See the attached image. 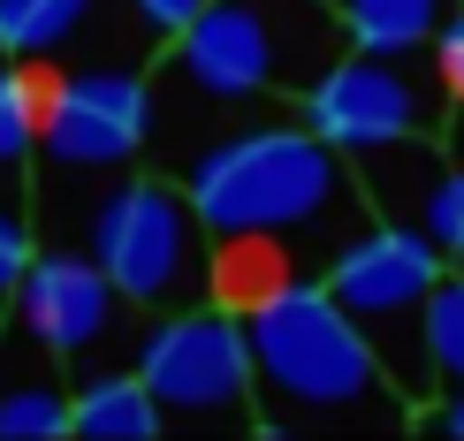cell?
<instances>
[{"instance_id":"obj_1","label":"cell","mask_w":464,"mask_h":441,"mask_svg":"<svg viewBox=\"0 0 464 441\" xmlns=\"http://www.w3.org/2000/svg\"><path fill=\"white\" fill-rule=\"evenodd\" d=\"M251 342V427L259 434H327V427H403L411 396L381 373L373 342L351 328L320 274L244 304Z\"/></svg>"},{"instance_id":"obj_17","label":"cell","mask_w":464,"mask_h":441,"mask_svg":"<svg viewBox=\"0 0 464 441\" xmlns=\"http://www.w3.org/2000/svg\"><path fill=\"white\" fill-rule=\"evenodd\" d=\"M31 206H24V168H0V320L15 304V282L31 266Z\"/></svg>"},{"instance_id":"obj_4","label":"cell","mask_w":464,"mask_h":441,"mask_svg":"<svg viewBox=\"0 0 464 441\" xmlns=\"http://www.w3.org/2000/svg\"><path fill=\"white\" fill-rule=\"evenodd\" d=\"M441 266H450V259H441V244L427 236V228H403V221L358 228V236L320 266L327 297L351 312V328L373 342L381 373H389L403 396H427V388H434L419 312H427V290H434Z\"/></svg>"},{"instance_id":"obj_7","label":"cell","mask_w":464,"mask_h":441,"mask_svg":"<svg viewBox=\"0 0 464 441\" xmlns=\"http://www.w3.org/2000/svg\"><path fill=\"white\" fill-rule=\"evenodd\" d=\"M450 84L434 69H411L403 53H358L343 46L313 84L297 91V122L327 138L335 152H373L389 138H419V129H441L450 114Z\"/></svg>"},{"instance_id":"obj_11","label":"cell","mask_w":464,"mask_h":441,"mask_svg":"<svg viewBox=\"0 0 464 441\" xmlns=\"http://www.w3.org/2000/svg\"><path fill=\"white\" fill-rule=\"evenodd\" d=\"M351 176L365 190V206H373V221L427 228V206H434L441 176H450V160H441V145L419 129V138H389L373 152H351Z\"/></svg>"},{"instance_id":"obj_21","label":"cell","mask_w":464,"mask_h":441,"mask_svg":"<svg viewBox=\"0 0 464 441\" xmlns=\"http://www.w3.org/2000/svg\"><path fill=\"white\" fill-rule=\"evenodd\" d=\"M427 427H441V434H457V441H464V388H450V396H441V404L427 411Z\"/></svg>"},{"instance_id":"obj_9","label":"cell","mask_w":464,"mask_h":441,"mask_svg":"<svg viewBox=\"0 0 464 441\" xmlns=\"http://www.w3.org/2000/svg\"><path fill=\"white\" fill-rule=\"evenodd\" d=\"M24 328H38L69 366H92L100 350L122 342V312L130 297L107 282V266L92 252H31L24 282H15V304H8Z\"/></svg>"},{"instance_id":"obj_13","label":"cell","mask_w":464,"mask_h":441,"mask_svg":"<svg viewBox=\"0 0 464 441\" xmlns=\"http://www.w3.org/2000/svg\"><path fill=\"white\" fill-rule=\"evenodd\" d=\"M450 8L457 0H335L343 38H351L358 53H419V46H434V31H441Z\"/></svg>"},{"instance_id":"obj_19","label":"cell","mask_w":464,"mask_h":441,"mask_svg":"<svg viewBox=\"0 0 464 441\" xmlns=\"http://www.w3.org/2000/svg\"><path fill=\"white\" fill-rule=\"evenodd\" d=\"M434 76L450 84V100H464V0L441 15V31H434Z\"/></svg>"},{"instance_id":"obj_10","label":"cell","mask_w":464,"mask_h":441,"mask_svg":"<svg viewBox=\"0 0 464 441\" xmlns=\"http://www.w3.org/2000/svg\"><path fill=\"white\" fill-rule=\"evenodd\" d=\"M46 434H69V358L8 312L0 320V441Z\"/></svg>"},{"instance_id":"obj_15","label":"cell","mask_w":464,"mask_h":441,"mask_svg":"<svg viewBox=\"0 0 464 441\" xmlns=\"http://www.w3.org/2000/svg\"><path fill=\"white\" fill-rule=\"evenodd\" d=\"M419 335H427V373L464 388V266H441L427 312H419Z\"/></svg>"},{"instance_id":"obj_3","label":"cell","mask_w":464,"mask_h":441,"mask_svg":"<svg viewBox=\"0 0 464 441\" xmlns=\"http://www.w3.org/2000/svg\"><path fill=\"white\" fill-rule=\"evenodd\" d=\"M343 46L351 38H343L335 0H206L168 38V76L221 107L266 100V91L297 100Z\"/></svg>"},{"instance_id":"obj_18","label":"cell","mask_w":464,"mask_h":441,"mask_svg":"<svg viewBox=\"0 0 464 441\" xmlns=\"http://www.w3.org/2000/svg\"><path fill=\"white\" fill-rule=\"evenodd\" d=\"M427 236L441 244L450 266H464V100H457V122H450V176H441L434 206H427Z\"/></svg>"},{"instance_id":"obj_20","label":"cell","mask_w":464,"mask_h":441,"mask_svg":"<svg viewBox=\"0 0 464 441\" xmlns=\"http://www.w3.org/2000/svg\"><path fill=\"white\" fill-rule=\"evenodd\" d=\"M198 8H206V0H130V15H138V24H145L152 38H176V31H183Z\"/></svg>"},{"instance_id":"obj_5","label":"cell","mask_w":464,"mask_h":441,"mask_svg":"<svg viewBox=\"0 0 464 441\" xmlns=\"http://www.w3.org/2000/svg\"><path fill=\"white\" fill-rule=\"evenodd\" d=\"M206 244L214 236H206L183 183L130 176L92 206V259L107 266V282L138 312H176V304H198V290H214Z\"/></svg>"},{"instance_id":"obj_6","label":"cell","mask_w":464,"mask_h":441,"mask_svg":"<svg viewBox=\"0 0 464 441\" xmlns=\"http://www.w3.org/2000/svg\"><path fill=\"white\" fill-rule=\"evenodd\" d=\"M138 373L168 427H251V342L228 304H176L138 335Z\"/></svg>"},{"instance_id":"obj_2","label":"cell","mask_w":464,"mask_h":441,"mask_svg":"<svg viewBox=\"0 0 464 441\" xmlns=\"http://www.w3.org/2000/svg\"><path fill=\"white\" fill-rule=\"evenodd\" d=\"M190 206H198L206 236H259L282 244L289 259H304L320 244V259H335L358 228H373V206L351 176V152L313 138L304 122H251L237 138L206 145L190 160Z\"/></svg>"},{"instance_id":"obj_14","label":"cell","mask_w":464,"mask_h":441,"mask_svg":"<svg viewBox=\"0 0 464 441\" xmlns=\"http://www.w3.org/2000/svg\"><path fill=\"white\" fill-rule=\"evenodd\" d=\"M100 0H0V53L8 62H53L76 38H92Z\"/></svg>"},{"instance_id":"obj_16","label":"cell","mask_w":464,"mask_h":441,"mask_svg":"<svg viewBox=\"0 0 464 441\" xmlns=\"http://www.w3.org/2000/svg\"><path fill=\"white\" fill-rule=\"evenodd\" d=\"M38 100H46V76L31 62L0 53V168H31L38 152Z\"/></svg>"},{"instance_id":"obj_8","label":"cell","mask_w":464,"mask_h":441,"mask_svg":"<svg viewBox=\"0 0 464 441\" xmlns=\"http://www.w3.org/2000/svg\"><path fill=\"white\" fill-rule=\"evenodd\" d=\"M152 138V84L138 69H62L46 76V100H38V152L53 176H107L130 168Z\"/></svg>"},{"instance_id":"obj_12","label":"cell","mask_w":464,"mask_h":441,"mask_svg":"<svg viewBox=\"0 0 464 441\" xmlns=\"http://www.w3.org/2000/svg\"><path fill=\"white\" fill-rule=\"evenodd\" d=\"M69 434H84V441H152V434H168V418H160L138 366L130 373L100 366V373H84V388H69Z\"/></svg>"}]
</instances>
